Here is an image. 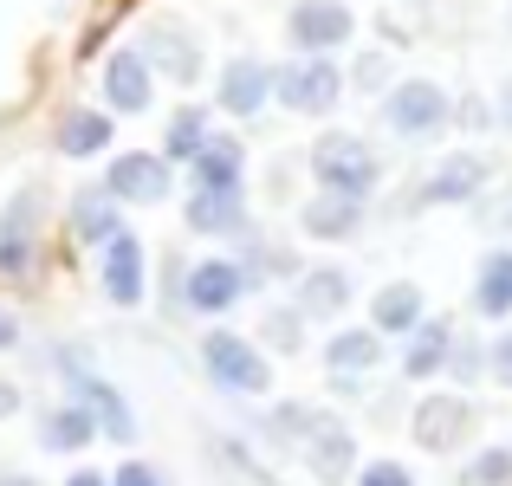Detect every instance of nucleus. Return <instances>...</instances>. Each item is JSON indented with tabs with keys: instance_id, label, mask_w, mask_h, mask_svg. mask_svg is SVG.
<instances>
[{
	"instance_id": "nucleus-1",
	"label": "nucleus",
	"mask_w": 512,
	"mask_h": 486,
	"mask_svg": "<svg viewBox=\"0 0 512 486\" xmlns=\"http://www.w3.org/2000/svg\"><path fill=\"white\" fill-rule=\"evenodd\" d=\"M266 435L286 441V448L299 454V461L312 467L325 486L357 480V435H350L331 409H312V402H279V409L266 415Z\"/></svg>"
},
{
	"instance_id": "nucleus-2",
	"label": "nucleus",
	"mask_w": 512,
	"mask_h": 486,
	"mask_svg": "<svg viewBox=\"0 0 512 486\" xmlns=\"http://www.w3.org/2000/svg\"><path fill=\"white\" fill-rule=\"evenodd\" d=\"M312 182L325 188V195H344V201H370L376 182H383V162L363 137H350V130H325V137L312 143Z\"/></svg>"
},
{
	"instance_id": "nucleus-3",
	"label": "nucleus",
	"mask_w": 512,
	"mask_h": 486,
	"mask_svg": "<svg viewBox=\"0 0 512 486\" xmlns=\"http://www.w3.org/2000/svg\"><path fill=\"white\" fill-rule=\"evenodd\" d=\"M474 428H480V402L461 396V389H435V396H422L415 415H409V435H415L422 454H461L467 441H474Z\"/></svg>"
},
{
	"instance_id": "nucleus-4",
	"label": "nucleus",
	"mask_w": 512,
	"mask_h": 486,
	"mask_svg": "<svg viewBox=\"0 0 512 486\" xmlns=\"http://www.w3.org/2000/svg\"><path fill=\"white\" fill-rule=\"evenodd\" d=\"M201 370H208V383L227 389V396H266V389H273L266 350H253L240 331H208L201 337Z\"/></svg>"
},
{
	"instance_id": "nucleus-5",
	"label": "nucleus",
	"mask_w": 512,
	"mask_h": 486,
	"mask_svg": "<svg viewBox=\"0 0 512 486\" xmlns=\"http://www.w3.org/2000/svg\"><path fill=\"white\" fill-rule=\"evenodd\" d=\"M454 117V98L435 85V78H402V85H389L383 98V124L396 130L402 143H435L441 130H448Z\"/></svg>"
},
{
	"instance_id": "nucleus-6",
	"label": "nucleus",
	"mask_w": 512,
	"mask_h": 486,
	"mask_svg": "<svg viewBox=\"0 0 512 486\" xmlns=\"http://www.w3.org/2000/svg\"><path fill=\"white\" fill-rule=\"evenodd\" d=\"M247 292H253L247 266L227 260V253H208V260H195V266L182 273V312H195V318H221V312H234Z\"/></svg>"
},
{
	"instance_id": "nucleus-7",
	"label": "nucleus",
	"mask_w": 512,
	"mask_h": 486,
	"mask_svg": "<svg viewBox=\"0 0 512 486\" xmlns=\"http://www.w3.org/2000/svg\"><path fill=\"white\" fill-rule=\"evenodd\" d=\"M487 182H493V156L487 150H448L422 182H415L409 208H461V201H474Z\"/></svg>"
},
{
	"instance_id": "nucleus-8",
	"label": "nucleus",
	"mask_w": 512,
	"mask_h": 486,
	"mask_svg": "<svg viewBox=\"0 0 512 486\" xmlns=\"http://www.w3.org/2000/svg\"><path fill=\"white\" fill-rule=\"evenodd\" d=\"M273 98L299 117H331L344 104V72L331 59H299L286 72H273Z\"/></svg>"
},
{
	"instance_id": "nucleus-9",
	"label": "nucleus",
	"mask_w": 512,
	"mask_h": 486,
	"mask_svg": "<svg viewBox=\"0 0 512 486\" xmlns=\"http://www.w3.org/2000/svg\"><path fill=\"white\" fill-rule=\"evenodd\" d=\"M350 33H357V13L344 0H299L286 13V39L299 46V59H331L338 46H350Z\"/></svg>"
},
{
	"instance_id": "nucleus-10",
	"label": "nucleus",
	"mask_w": 512,
	"mask_h": 486,
	"mask_svg": "<svg viewBox=\"0 0 512 486\" xmlns=\"http://www.w3.org/2000/svg\"><path fill=\"white\" fill-rule=\"evenodd\" d=\"M104 195H111V201H137V208H156V201L175 195V169L156 150H124V156H111V169H104Z\"/></svg>"
},
{
	"instance_id": "nucleus-11",
	"label": "nucleus",
	"mask_w": 512,
	"mask_h": 486,
	"mask_svg": "<svg viewBox=\"0 0 512 486\" xmlns=\"http://www.w3.org/2000/svg\"><path fill=\"white\" fill-rule=\"evenodd\" d=\"M65 376H72V402L91 415V422H98V435H111L117 448H130V441H137V415H130L124 389H117V383H104V376H91L78 357L65 363Z\"/></svg>"
},
{
	"instance_id": "nucleus-12",
	"label": "nucleus",
	"mask_w": 512,
	"mask_h": 486,
	"mask_svg": "<svg viewBox=\"0 0 512 486\" xmlns=\"http://www.w3.org/2000/svg\"><path fill=\"white\" fill-rule=\"evenodd\" d=\"M350 299H357V279L344 273V266H305L299 279H292V312L305 324H331L350 312Z\"/></svg>"
},
{
	"instance_id": "nucleus-13",
	"label": "nucleus",
	"mask_w": 512,
	"mask_h": 486,
	"mask_svg": "<svg viewBox=\"0 0 512 486\" xmlns=\"http://www.w3.org/2000/svg\"><path fill=\"white\" fill-rule=\"evenodd\" d=\"M266 98H273V65L260 59H227L221 78H214V104H221L227 117H260Z\"/></svg>"
},
{
	"instance_id": "nucleus-14",
	"label": "nucleus",
	"mask_w": 512,
	"mask_h": 486,
	"mask_svg": "<svg viewBox=\"0 0 512 486\" xmlns=\"http://www.w3.org/2000/svg\"><path fill=\"white\" fill-rule=\"evenodd\" d=\"M98 273H104V299L111 305H143V240L130 227L98 247Z\"/></svg>"
},
{
	"instance_id": "nucleus-15",
	"label": "nucleus",
	"mask_w": 512,
	"mask_h": 486,
	"mask_svg": "<svg viewBox=\"0 0 512 486\" xmlns=\"http://www.w3.org/2000/svg\"><path fill=\"white\" fill-rule=\"evenodd\" d=\"M182 221L208 240H234V234H247V195H240V188H195Z\"/></svg>"
},
{
	"instance_id": "nucleus-16",
	"label": "nucleus",
	"mask_w": 512,
	"mask_h": 486,
	"mask_svg": "<svg viewBox=\"0 0 512 486\" xmlns=\"http://www.w3.org/2000/svg\"><path fill=\"white\" fill-rule=\"evenodd\" d=\"M104 111L111 117L150 111V65H143V52H111L104 59Z\"/></svg>"
},
{
	"instance_id": "nucleus-17",
	"label": "nucleus",
	"mask_w": 512,
	"mask_h": 486,
	"mask_svg": "<svg viewBox=\"0 0 512 486\" xmlns=\"http://www.w3.org/2000/svg\"><path fill=\"white\" fill-rule=\"evenodd\" d=\"M467 312L487 318V324L512 318V247L480 253V266H474V292H467Z\"/></svg>"
},
{
	"instance_id": "nucleus-18",
	"label": "nucleus",
	"mask_w": 512,
	"mask_h": 486,
	"mask_svg": "<svg viewBox=\"0 0 512 486\" xmlns=\"http://www.w3.org/2000/svg\"><path fill=\"white\" fill-rule=\"evenodd\" d=\"M318 357H325V370L338 376V389H350L357 376H370L376 363L389 357V350H383V337H376L370 324H350V331H338L325 350H318Z\"/></svg>"
},
{
	"instance_id": "nucleus-19",
	"label": "nucleus",
	"mask_w": 512,
	"mask_h": 486,
	"mask_svg": "<svg viewBox=\"0 0 512 486\" xmlns=\"http://www.w3.org/2000/svg\"><path fill=\"white\" fill-rule=\"evenodd\" d=\"M448 350H454V318H422L409 337H402V376H409V383L441 376L448 370Z\"/></svg>"
},
{
	"instance_id": "nucleus-20",
	"label": "nucleus",
	"mask_w": 512,
	"mask_h": 486,
	"mask_svg": "<svg viewBox=\"0 0 512 486\" xmlns=\"http://www.w3.org/2000/svg\"><path fill=\"white\" fill-rule=\"evenodd\" d=\"M143 65H150V72H163V78H175V85H195L201 46H195V39H188L175 20H156V26H150V46H143Z\"/></svg>"
},
{
	"instance_id": "nucleus-21",
	"label": "nucleus",
	"mask_w": 512,
	"mask_h": 486,
	"mask_svg": "<svg viewBox=\"0 0 512 486\" xmlns=\"http://www.w3.org/2000/svg\"><path fill=\"white\" fill-rule=\"evenodd\" d=\"M422 318H428V299H422L415 279H389V286L370 299V331L376 337H409Z\"/></svg>"
},
{
	"instance_id": "nucleus-22",
	"label": "nucleus",
	"mask_w": 512,
	"mask_h": 486,
	"mask_svg": "<svg viewBox=\"0 0 512 486\" xmlns=\"http://www.w3.org/2000/svg\"><path fill=\"white\" fill-rule=\"evenodd\" d=\"M33 221H39V195L26 188V195L7 201V214H0V273L20 279L26 266H33Z\"/></svg>"
},
{
	"instance_id": "nucleus-23",
	"label": "nucleus",
	"mask_w": 512,
	"mask_h": 486,
	"mask_svg": "<svg viewBox=\"0 0 512 486\" xmlns=\"http://www.w3.org/2000/svg\"><path fill=\"white\" fill-rule=\"evenodd\" d=\"M91 441H98V422H91L72 396L52 402V409L39 415V448L46 454H78V448H91Z\"/></svg>"
},
{
	"instance_id": "nucleus-24",
	"label": "nucleus",
	"mask_w": 512,
	"mask_h": 486,
	"mask_svg": "<svg viewBox=\"0 0 512 486\" xmlns=\"http://www.w3.org/2000/svg\"><path fill=\"white\" fill-rule=\"evenodd\" d=\"M299 227H305L312 240H325V247H331V240H350V234L363 227V201H344V195H312V201L299 208Z\"/></svg>"
},
{
	"instance_id": "nucleus-25",
	"label": "nucleus",
	"mask_w": 512,
	"mask_h": 486,
	"mask_svg": "<svg viewBox=\"0 0 512 486\" xmlns=\"http://www.w3.org/2000/svg\"><path fill=\"white\" fill-rule=\"evenodd\" d=\"M188 169H195V188H240V175H247V150H240L234 137H208Z\"/></svg>"
},
{
	"instance_id": "nucleus-26",
	"label": "nucleus",
	"mask_w": 512,
	"mask_h": 486,
	"mask_svg": "<svg viewBox=\"0 0 512 486\" xmlns=\"http://www.w3.org/2000/svg\"><path fill=\"white\" fill-rule=\"evenodd\" d=\"M72 234L85 240V247H104L111 234H124V214H117V201L104 195V188H85V195L72 201Z\"/></svg>"
},
{
	"instance_id": "nucleus-27",
	"label": "nucleus",
	"mask_w": 512,
	"mask_h": 486,
	"mask_svg": "<svg viewBox=\"0 0 512 486\" xmlns=\"http://www.w3.org/2000/svg\"><path fill=\"white\" fill-rule=\"evenodd\" d=\"M59 150L65 156H98V150H111V111H65L59 117Z\"/></svg>"
},
{
	"instance_id": "nucleus-28",
	"label": "nucleus",
	"mask_w": 512,
	"mask_h": 486,
	"mask_svg": "<svg viewBox=\"0 0 512 486\" xmlns=\"http://www.w3.org/2000/svg\"><path fill=\"white\" fill-rule=\"evenodd\" d=\"M208 137H214L208 111H201V104H182V111L169 117V130H163V162H195Z\"/></svg>"
},
{
	"instance_id": "nucleus-29",
	"label": "nucleus",
	"mask_w": 512,
	"mask_h": 486,
	"mask_svg": "<svg viewBox=\"0 0 512 486\" xmlns=\"http://www.w3.org/2000/svg\"><path fill=\"white\" fill-rule=\"evenodd\" d=\"M461 486H512V448H480L461 461Z\"/></svg>"
},
{
	"instance_id": "nucleus-30",
	"label": "nucleus",
	"mask_w": 512,
	"mask_h": 486,
	"mask_svg": "<svg viewBox=\"0 0 512 486\" xmlns=\"http://www.w3.org/2000/svg\"><path fill=\"white\" fill-rule=\"evenodd\" d=\"M260 337H266L273 350H286V357H292V350H305V318L292 312V305H273V312H266V324H260Z\"/></svg>"
},
{
	"instance_id": "nucleus-31",
	"label": "nucleus",
	"mask_w": 512,
	"mask_h": 486,
	"mask_svg": "<svg viewBox=\"0 0 512 486\" xmlns=\"http://www.w3.org/2000/svg\"><path fill=\"white\" fill-rule=\"evenodd\" d=\"M448 376H461V383H474V376H487V344H474V337L454 331V350H448Z\"/></svg>"
},
{
	"instance_id": "nucleus-32",
	"label": "nucleus",
	"mask_w": 512,
	"mask_h": 486,
	"mask_svg": "<svg viewBox=\"0 0 512 486\" xmlns=\"http://www.w3.org/2000/svg\"><path fill=\"white\" fill-rule=\"evenodd\" d=\"M357 486H415V474L402 461H370V467H357Z\"/></svg>"
},
{
	"instance_id": "nucleus-33",
	"label": "nucleus",
	"mask_w": 512,
	"mask_h": 486,
	"mask_svg": "<svg viewBox=\"0 0 512 486\" xmlns=\"http://www.w3.org/2000/svg\"><path fill=\"white\" fill-rule=\"evenodd\" d=\"M111 486H169V474H163V467H150V461H137V454H130V461H124V467L111 474Z\"/></svg>"
},
{
	"instance_id": "nucleus-34",
	"label": "nucleus",
	"mask_w": 512,
	"mask_h": 486,
	"mask_svg": "<svg viewBox=\"0 0 512 486\" xmlns=\"http://www.w3.org/2000/svg\"><path fill=\"white\" fill-rule=\"evenodd\" d=\"M487 376H493L500 389H512V331H500V337L487 344Z\"/></svg>"
},
{
	"instance_id": "nucleus-35",
	"label": "nucleus",
	"mask_w": 512,
	"mask_h": 486,
	"mask_svg": "<svg viewBox=\"0 0 512 486\" xmlns=\"http://www.w3.org/2000/svg\"><path fill=\"white\" fill-rule=\"evenodd\" d=\"M493 124H500V130H512V72L500 78V98H493Z\"/></svg>"
},
{
	"instance_id": "nucleus-36",
	"label": "nucleus",
	"mask_w": 512,
	"mask_h": 486,
	"mask_svg": "<svg viewBox=\"0 0 512 486\" xmlns=\"http://www.w3.org/2000/svg\"><path fill=\"white\" fill-rule=\"evenodd\" d=\"M7 415H20V383H7V376H0V422H7Z\"/></svg>"
},
{
	"instance_id": "nucleus-37",
	"label": "nucleus",
	"mask_w": 512,
	"mask_h": 486,
	"mask_svg": "<svg viewBox=\"0 0 512 486\" xmlns=\"http://www.w3.org/2000/svg\"><path fill=\"white\" fill-rule=\"evenodd\" d=\"M13 344H20V318L0 305V350H13Z\"/></svg>"
},
{
	"instance_id": "nucleus-38",
	"label": "nucleus",
	"mask_w": 512,
	"mask_h": 486,
	"mask_svg": "<svg viewBox=\"0 0 512 486\" xmlns=\"http://www.w3.org/2000/svg\"><path fill=\"white\" fill-rule=\"evenodd\" d=\"M383 72H389L383 59H363V65H357V78H363V85H383Z\"/></svg>"
},
{
	"instance_id": "nucleus-39",
	"label": "nucleus",
	"mask_w": 512,
	"mask_h": 486,
	"mask_svg": "<svg viewBox=\"0 0 512 486\" xmlns=\"http://www.w3.org/2000/svg\"><path fill=\"white\" fill-rule=\"evenodd\" d=\"M65 486H111V474H91V467H85V474H72Z\"/></svg>"
},
{
	"instance_id": "nucleus-40",
	"label": "nucleus",
	"mask_w": 512,
	"mask_h": 486,
	"mask_svg": "<svg viewBox=\"0 0 512 486\" xmlns=\"http://www.w3.org/2000/svg\"><path fill=\"white\" fill-rule=\"evenodd\" d=\"M0 486H39L33 474H0Z\"/></svg>"
},
{
	"instance_id": "nucleus-41",
	"label": "nucleus",
	"mask_w": 512,
	"mask_h": 486,
	"mask_svg": "<svg viewBox=\"0 0 512 486\" xmlns=\"http://www.w3.org/2000/svg\"><path fill=\"white\" fill-rule=\"evenodd\" d=\"M506 227H512V214H506Z\"/></svg>"
}]
</instances>
